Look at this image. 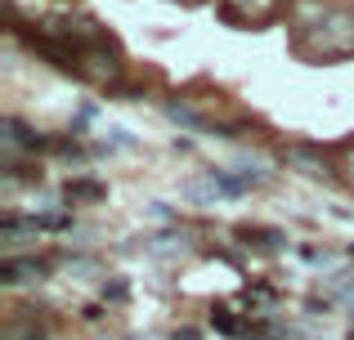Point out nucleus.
Returning <instances> with one entry per match:
<instances>
[{"label": "nucleus", "mask_w": 354, "mask_h": 340, "mask_svg": "<svg viewBox=\"0 0 354 340\" xmlns=\"http://www.w3.org/2000/svg\"><path fill=\"white\" fill-rule=\"evenodd\" d=\"M63 197L77 206V201H99L104 197V183H95V179H72L68 188H63Z\"/></svg>", "instance_id": "obj_8"}, {"label": "nucleus", "mask_w": 354, "mask_h": 340, "mask_svg": "<svg viewBox=\"0 0 354 340\" xmlns=\"http://www.w3.org/2000/svg\"><path fill=\"white\" fill-rule=\"evenodd\" d=\"M108 300H126V282H113V287H104Z\"/></svg>", "instance_id": "obj_13"}, {"label": "nucleus", "mask_w": 354, "mask_h": 340, "mask_svg": "<svg viewBox=\"0 0 354 340\" xmlns=\"http://www.w3.org/2000/svg\"><path fill=\"white\" fill-rule=\"evenodd\" d=\"M278 9V0H225V18L234 23H265Z\"/></svg>", "instance_id": "obj_5"}, {"label": "nucleus", "mask_w": 354, "mask_h": 340, "mask_svg": "<svg viewBox=\"0 0 354 340\" xmlns=\"http://www.w3.org/2000/svg\"><path fill=\"white\" fill-rule=\"evenodd\" d=\"M287 161H296V166H305V174H314V179H332V170H328V161H319L310 148H292L287 152Z\"/></svg>", "instance_id": "obj_9"}, {"label": "nucleus", "mask_w": 354, "mask_h": 340, "mask_svg": "<svg viewBox=\"0 0 354 340\" xmlns=\"http://www.w3.org/2000/svg\"><path fill=\"white\" fill-rule=\"evenodd\" d=\"M0 130H5V134H0V143H5V161H14L18 152H36V148L45 143L41 134H36L32 126H23L18 117H9V121L0 126Z\"/></svg>", "instance_id": "obj_4"}, {"label": "nucleus", "mask_w": 354, "mask_h": 340, "mask_svg": "<svg viewBox=\"0 0 354 340\" xmlns=\"http://www.w3.org/2000/svg\"><path fill=\"white\" fill-rule=\"evenodd\" d=\"M350 260H354V246H350Z\"/></svg>", "instance_id": "obj_15"}, {"label": "nucleus", "mask_w": 354, "mask_h": 340, "mask_svg": "<svg viewBox=\"0 0 354 340\" xmlns=\"http://www.w3.org/2000/svg\"><path fill=\"white\" fill-rule=\"evenodd\" d=\"M175 340H202V336L193 332V327H180V332H175Z\"/></svg>", "instance_id": "obj_14"}, {"label": "nucleus", "mask_w": 354, "mask_h": 340, "mask_svg": "<svg viewBox=\"0 0 354 340\" xmlns=\"http://www.w3.org/2000/svg\"><path fill=\"white\" fill-rule=\"evenodd\" d=\"M36 233H41V219H18V215H5V219H0V242H5V246L36 242Z\"/></svg>", "instance_id": "obj_6"}, {"label": "nucleus", "mask_w": 354, "mask_h": 340, "mask_svg": "<svg viewBox=\"0 0 354 340\" xmlns=\"http://www.w3.org/2000/svg\"><path fill=\"white\" fill-rule=\"evenodd\" d=\"M166 117H171L175 126H184V130H207V121H202L189 103H180V99H171V103H166Z\"/></svg>", "instance_id": "obj_7"}, {"label": "nucleus", "mask_w": 354, "mask_h": 340, "mask_svg": "<svg viewBox=\"0 0 354 340\" xmlns=\"http://www.w3.org/2000/svg\"><path fill=\"white\" fill-rule=\"evenodd\" d=\"M50 273L45 260H32V255H5L0 260V282L5 287H27V282H41Z\"/></svg>", "instance_id": "obj_3"}, {"label": "nucleus", "mask_w": 354, "mask_h": 340, "mask_svg": "<svg viewBox=\"0 0 354 340\" xmlns=\"http://www.w3.org/2000/svg\"><path fill=\"white\" fill-rule=\"evenodd\" d=\"M238 237H242V242H247V246L256 242V246H269V251H274V246H283V242H287V233H278V228H242Z\"/></svg>", "instance_id": "obj_10"}, {"label": "nucleus", "mask_w": 354, "mask_h": 340, "mask_svg": "<svg viewBox=\"0 0 354 340\" xmlns=\"http://www.w3.org/2000/svg\"><path fill=\"white\" fill-rule=\"evenodd\" d=\"M346 340H354V332H350V336H346Z\"/></svg>", "instance_id": "obj_16"}, {"label": "nucleus", "mask_w": 354, "mask_h": 340, "mask_svg": "<svg viewBox=\"0 0 354 340\" xmlns=\"http://www.w3.org/2000/svg\"><path fill=\"white\" fill-rule=\"evenodd\" d=\"M77 77L95 81V86H113V81L121 77V54L113 50V45H104V41L86 45V50H81V72Z\"/></svg>", "instance_id": "obj_2"}, {"label": "nucleus", "mask_w": 354, "mask_h": 340, "mask_svg": "<svg viewBox=\"0 0 354 340\" xmlns=\"http://www.w3.org/2000/svg\"><path fill=\"white\" fill-rule=\"evenodd\" d=\"M211 323H216V332H225V336H247V327H242L229 309H211Z\"/></svg>", "instance_id": "obj_11"}, {"label": "nucleus", "mask_w": 354, "mask_h": 340, "mask_svg": "<svg viewBox=\"0 0 354 340\" xmlns=\"http://www.w3.org/2000/svg\"><path fill=\"white\" fill-rule=\"evenodd\" d=\"M296 45L319 63L323 59H350L354 54V14H346V9H319L310 23H301Z\"/></svg>", "instance_id": "obj_1"}, {"label": "nucleus", "mask_w": 354, "mask_h": 340, "mask_svg": "<svg viewBox=\"0 0 354 340\" xmlns=\"http://www.w3.org/2000/svg\"><path fill=\"white\" fill-rule=\"evenodd\" d=\"M341 170H346V183L354 188V143L346 148V161H341Z\"/></svg>", "instance_id": "obj_12"}]
</instances>
